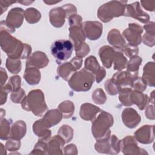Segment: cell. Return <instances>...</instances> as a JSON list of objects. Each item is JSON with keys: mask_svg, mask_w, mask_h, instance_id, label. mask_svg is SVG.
Returning <instances> with one entry per match:
<instances>
[{"mask_svg": "<svg viewBox=\"0 0 155 155\" xmlns=\"http://www.w3.org/2000/svg\"><path fill=\"white\" fill-rule=\"evenodd\" d=\"M0 45L1 49L12 59H27L31 52L30 45L22 43L5 30H1Z\"/></svg>", "mask_w": 155, "mask_h": 155, "instance_id": "1", "label": "cell"}, {"mask_svg": "<svg viewBox=\"0 0 155 155\" xmlns=\"http://www.w3.org/2000/svg\"><path fill=\"white\" fill-rule=\"evenodd\" d=\"M21 104L22 109L31 111L37 116H42L48 110L44 94L39 89L30 91L22 101Z\"/></svg>", "mask_w": 155, "mask_h": 155, "instance_id": "2", "label": "cell"}, {"mask_svg": "<svg viewBox=\"0 0 155 155\" xmlns=\"http://www.w3.org/2000/svg\"><path fill=\"white\" fill-rule=\"evenodd\" d=\"M91 122V132L96 140L110 136V128L112 127L114 122L113 116L111 114L102 110Z\"/></svg>", "mask_w": 155, "mask_h": 155, "instance_id": "3", "label": "cell"}, {"mask_svg": "<svg viewBox=\"0 0 155 155\" xmlns=\"http://www.w3.org/2000/svg\"><path fill=\"white\" fill-rule=\"evenodd\" d=\"M127 1H111L104 4L97 10V17L103 22H108L114 18L124 16Z\"/></svg>", "mask_w": 155, "mask_h": 155, "instance_id": "4", "label": "cell"}, {"mask_svg": "<svg viewBox=\"0 0 155 155\" xmlns=\"http://www.w3.org/2000/svg\"><path fill=\"white\" fill-rule=\"evenodd\" d=\"M94 80V74L84 68L74 73L68 81V82L70 87L73 90L80 92L88 91Z\"/></svg>", "mask_w": 155, "mask_h": 155, "instance_id": "5", "label": "cell"}, {"mask_svg": "<svg viewBox=\"0 0 155 155\" xmlns=\"http://www.w3.org/2000/svg\"><path fill=\"white\" fill-rule=\"evenodd\" d=\"M74 48L73 43L67 39H59L54 41L51 46V54L54 57L58 64L69 59Z\"/></svg>", "mask_w": 155, "mask_h": 155, "instance_id": "6", "label": "cell"}, {"mask_svg": "<svg viewBox=\"0 0 155 155\" xmlns=\"http://www.w3.org/2000/svg\"><path fill=\"white\" fill-rule=\"evenodd\" d=\"M120 148L125 154H148L145 150L138 147L136 140L131 136H127L120 140Z\"/></svg>", "mask_w": 155, "mask_h": 155, "instance_id": "7", "label": "cell"}, {"mask_svg": "<svg viewBox=\"0 0 155 155\" xmlns=\"http://www.w3.org/2000/svg\"><path fill=\"white\" fill-rule=\"evenodd\" d=\"M143 32L142 26L136 23H130L128 28L124 30L122 35L127 41L134 45H138L142 42L141 34Z\"/></svg>", "mask_w": 155, "mask_h": 155, "instance_id": "8", "label": "cell"}, {"mask_svg": "<svg viewBox=\"0 0 155 155\" xmlns=\"http://www.w3.org/2000/svg\"><path fill=\"white\" fill-rule=\"evenodd\" d=\"M124 16L133 18L143 24H147L150 20L148 14L142 10L139 2L127 4Z\"/></svg>", "mask_w": 155, "mask_h": 155, "instance_id": "9", "label": "cell"}, {"mask_svg": "<svg viewBox=\"0 0 155 155\" xmlns=\"http://www.w3.org/2000/svg\"><path fill=\"white\" fill-rule=\"evenodd\" d=\"M82 30L87 39L94 41L102 35L103 25L98 21H85L82 23Z\"/></svg>", "mask_w": 155, "mask_h": 155, "instance_id": "10", "label": "cell"}, {"mask_svg": "<svg viewBox=\"0 0 155 155\" xmlns=\"http://www.w3.org/2000/svg\"><path fill=\"white\" fill-rule=\"evenodd\" d=\"M134 137L140 143L149 144L154 140V125H145L140 127L134 133Z\"/></svg>", "mask_w": 155, "mask_h": 155, "instance_id": "11", "label": "cell"}, {"mask_svg": "<svg viewBox=\"0 0 155 155\" xmlns=\"http://www.w3.org/2000/svg\"><path fill=\"white\" fill-rule=\"evenodd\" d=\"M138 76L137 74L131 73L127 71H118L114 73L111 78L120 88H132L134 79Z\"/></svg>", "mask_w": 155, "mask_h": 155, "instance_id": "12", "label": "cell"}, {"mask_svg": "<svg viewBox=\"0 0 155 155\" xmlns=\"http://www.w3.org/2000/svg\"><path fill=\"white\" fill-rule=\"evenodd\" d=\"M122 120L124 124L129 128H135L140 122L141 117L133 108H125L122 113Z\"/></svg>", "mask_w": 155, "mask_h": 155, "instance_id": "13", "label": "cell"}, {"mask_svg": "<svg viewBox=\"0 0 155 155\" xmlns=\"http://www.w3.org/2000/svg\"><path fill=\"white\" fill-rule=\"evenodd\" d=\"M48 62L49 59L45 53L36 51L27 58L25 67H34L39 69L45 67Z\"/></svg>", "mask_w": 155, "mask_h": 155, "instance_id": "14", "label": "cell"}, {"mask_svg": "<svg viewBox=\"0 0 155 155\" xmlns=\"http://www.w3.org/2000/svg\"><path fill=\"white\" fill-rule=\"evenodd\" d=\"M24 17V11L19 7L12 8L6 18V22L13 28H19L23 22Z\"/></svg>", "mask_w": 155, "mask_h": 155, "instance_id": "15", "label": "cell"}, {"mask_svg": "<svg viewBox=\"0 0 155 155\" xmlns=\"http://www.w3.org/2000/svg\"><path fill=\"white\" fill-rule=\"evenodd\" d=\"M33 133L39 137V140L47 142L50 139L51 132L44 122L42 118L33 124Z\"/></svg>", "mask_w": 155, "mask_h": 155, "instance_id": "16", "label": "cell"}, {"mask_svg": "<svg viewBox=\"0 0 155 155\" xmlns=\"http://www.w3.org/2000/svg\"><path fill=\"white\" fill-rule=\"evenodd\" d=\"M65 18L66 13L62 7L53 8L49 12L50 22L54 27L59 28L64 25Z\"/></svg>", "mask_w": 155, "mask_h": 155, "instance_id": "17", "label": "cell"}, {"mask_svg": "<svg viewBox=\"0 0 155 155\" xmlns=\"http://www.w3.org/2000/svg\"><path fill=\"white\" fill-rule=\"evenodd\" d=\"M68 29L69 37L73 41L75 50L85 42L86 37L82 30V26H70Z\"/></svg>", "mask_w": 155, "mask_h": 155, "instance_id": "18", "label": "cell"}, {"mask_svg": "<svg viewBox=\"0 0 155 155\" xmlns=\"http://www.w3.org/2000/svg\"><path fill=\"white\" fill-rule=\"evenodd\" d=\"M116 51L114 48L109 45H104L99 48V56L103 65L107 68H110L113 62Z\"/></svg>", "mask_w": 155, "mask_h": 155, "instance_id": "19", "label": "cell"}, {"mask_svg": "<svg viewBox=\"0 0 155 155\" xmlns=\"http://www.w3.org/2000/svg\"><path fill=\"white\" fill-rule=\"evenodd\" d=\"M102 110L98 107L90 103H84L80 108L79 115L81 119L85 120H93Z\"/></svg>", "mask_w": 155, "mask_h": 155, "instance_id": "20", "label": "cell"}, {"mask_svg": "<svg viewBox=\"0 0 155 155\" xmlns=\"http://www.w3.org/2000/svg\"><path fill=\"white\" fill-rule=\"evenodd\" d=\"M65 140L58 134L56 135L47 141V153L48 154H62L63 146Z\"/></svg>", "mask_w": 155, "mask_h": 155, "instance_id": "21", "label": "cell"}, {"mask_svg": "<svg viewBox=\"0 0 155 155\" xmlns=\"http://www.w3.org/2000/svg\"><path fill=\"white\" fill-rule=\"evenodd\" d=\"M130 98L131 104L136 105L140 110H143L149 103L148 96L142 91L132 90L130 93Z\"/></svg>", "mask_w": 155, "mask_h": 155, "instance_id": "22", "label": "cell"}, {"mask_svg": "<svg viewBox=\"0 0 155 155\" xmlns=\"http://www.w3.org/2000/svg\"><path fill=\"white\" fill-rule=\"evenodd\" d=\"M24 78L29 85H37L39 83L41 74L38 68L34 67H25Z\"/></svg>", "mask_w": 155, "mask_h": 155, "instance_id": "23", "label": "cell"}, {"mask_svg": "<svg viewBox=\"0 0 155 155\" xmlns=\"http://www.w3.org/2000/svg\"><path fill=\"white\" fill-rule=\"evenodd\" d=\"M62 119V114L58 109H52L47 111L42 118L44 122L48 128L59 123Z\"/></svg>", "mask_w": 155, "mask_h": 155, "instance_id": "24", "label": "cell"}, {"mask_svg": "<svg viewBox=\"0 0 155 155\" xmlns=\"http://www.w3.org/2000/svg\"><path fill=\"white\" fill-rule=\"evenodd\" d=\"M107 40L111 45L117 49L121 50L126 44L125 41L120 31L116 28H113L109 31L107 36Z\"/></svg>", "mask_w": 155, "mask_h": 155, "instance_id": "25", "label": "cell"}, {"mask_svg": "<svg viewBox=\"0 0 155 155\" xmlns=\"http://www.w3.org/2000/svg\"><path fill=\"white\" fill-rule=\"evenodd\" d=\"M146 82L147 85L154 87L155 84V64L154 62H148L143 67L142 77Z\"/></svg>", "mask_w": 155, "mask_h": 155, "instance_id": "26", "label": "cell"}, {"mask_svg": "<svg viewBox=\"0 0 155 155\" xmlns=\"http://www.w3.org/2000/svg\"><path fill=\"white\" fill-rule=\"evenodd\" d=\"M26 124L23 120H17L11 127L10 138L21 140L26 133Z\"/></svg>", "mask_w": 155, "mask_h": 155, "instance_id": "27", "label": "cell"}, {"mask_svg": "<svg viewBox=\"0 0 155 155\" xmlns=\"http://www.w3.org/2000/svg\"><path fill=\"white\" fill-rule=\"evenodd\" d=\"M77 71L71 61L60 64L57 68L58 74L65 81H68L72 74Z\"/></svg>", "mask_w": 155, "mask_h": 155, "instance_id": "28", "label": "cell"}, {"mask_svg": "<svg viewBox=\"0 0 155 155\" xmlns=\"http://www.w3.org/2000/svg\"><path fill=\"white\" fill-rule=\"evenodd\" d=\"M110 136L97 140L94 144V148L96 151L100 153L112 154V147Z\"/></svg>", "mask_w": 155, "mask_h": 155, "instance_id": "29", "label": "cell"}, {"mask_svg": "<svg viewBox=\"0 0 155 155\" xmlns=\"http://www.w3.org/2000/svg\"><path fill=\"white\" fill-rule=\"evenodd\" d=\"M58 109L61 113L62 117L65 119L70 118L74 111V104L70 101L62 102L58 107Z\"/></svg>", "mask_w": 155, "mask_h": 155, "instance_id": "30", "label": "cell"}, {"mask_svg": "<svg viewBox=\"0 0 155 155\" xmlns=\"http://www.w3.org/2000/svg\"><path fill=\"white\" fill-rule=\"evenodd\" d=\"M24 18L28 23L35 24L41 19V14L37 9L30 7L24 11Z\"/></svg>", "mask_w": 155, "mask_h": 155, "instance_id": "31", "label": "cell"}, {"mask_svg": "<svg viewBox=\"0 0 155 155\" xmlns=\"http://www.w3.org/2000/svg\"><path fill=\"white\" fill-rule=\"evenodd\" d=\"M113 63H114V69L115 70L122 71L126 68L128 61L122 52L117 51L115 53Z\"/></svg>", "mask_w": 155, "mask_h": 155, "instance_id": "32", "label": "cell"}, {"mask_svg": "<svg viewBox=\"0 0 155 155\" xmlns=\"http://www.w3.org/2000/svg\"><path fill=\"white\" fill-rule=\"evenodd\" d=\"M84 68L92 73L94 76L99 70L101 66L98 63L96 57L94 56H90L85 60Z\"/></svg>", "mask_w": 155, "mask_h": 155, "instance_id": "33", "label": "cell"}, {"mask_svg": "<svg viewBox=\"0 0 155 155\" xmlns=\"http://www.w3.org/2000/svg\"><path fill=\"white\" fill-rule=\"evenodd\" d=\"M11 122L7 119H1L0 138L1 140H7L10 136Z\"/></svg>", "mask_w": 155, "mask_h": 155, "instance_id": "34", "label": "cell"}, {"mask_svg": "<svg viewBox=\"0 0 155 155\" xmlns=\"http://www.w3.org/2000/svg\"><path fill=\"white\" fill-rule=\"evenodd\" d=\"M142 59V58L137 55L130 58L129 62L127 63V71L133 74H138L139 66L141 65Z\"/></svg>", "mask_w": 155, "mask_h": 155, "instance_id": "35", "label": "cell"}, {"mask_svg": "<svg viewBox=\"0 0 155 155\" xmlns=\"http://www.w3.org/2000/svg\"><path fill=\"white\" fill-rule=\"evenodd\" d=\"M58 134L65 140V143H68L73 137V129L68 125H63L58 130Z\"/></svg>", "mask_w": 155, "mask_h": 155, "instance_id": "36", "label": "cell"}, {"mask_svg": "<svg viewBox=\"0 0 155 155\" xmlns=\"http://www.w3.org/2000/svg\"><path fill=\"white\" fill-rule=\"evenodd\" d=\"M7 70L12 74H17L21 70V62L19 59L8 58L5 64Z\"/></svg>", "mask_w": 155, "mask_h": 155, "instance_id": "37", "label": "cell"}, {"mask_svg": "<svg viewBox=\"0 0 155 155\" xmlns=\"http://www.w3.org/2000/svg\"><path fill=\"white\" fill-rule=\"evenodd\" d=\"M21 77L19 76L16 75L10 77L8 82L4 85L9 91V92H13L21 88Z\"/></svg>", "mask_w": 155, "mask_h": 155, "instance_id": "38", "label": "cell"}, {"mask_svg": "<svg viewBox=\"0 0 155 155\" xmlns=\"http://www.w3.org/2000/svg\"><path fill=\"white\" fill-rule=\"evenodd\" d=\"M132 91L131 88H122L119 90V99L121 104L126 107H130L133 104L131 102L130 95Z\"/></svg>", "mask_w": 155, "mask_h": 155, "instance_id": "39", "label": "cell"}, {"mask_svg": "<svg viewBox=\"0 0 155 155\" xmlns=\"http://www.w3.org/2000/svg\"><path fill=\"white\" fill-rule=\"evenodd\" d=\"M93 102L97 105H102L105 103L107 96L102 88H97L94 90L91 95Z\"/></svg>", "mask_w": 155, "mask_h": 155, "instance_id": "40", "label": "cell"}, {"mask_svg": "<svg viewBox=\"0 0 155 155\" xmlns=\"http://www.w3.org/2000/svg\"><path fill=\"white\" fill-rule=\"evenodd\" d=\"M105 89L108 94L114 96L119 93L120 88L111 79H110L105 82Z\"/></svg>", "mask_w": 155, "mask_h": 155, "instance_id": "41", "label": "cell"}, {"mask_svg": "<svg viewBox=\"0 0 155 155\" xmlns=\"http://www.w3.org/2000/svg\"><path fill=\"white\" fill-rule=\"evenodd\" d=\"M31 154H48L47 153V142H44L41 140L36 143L33 150L30 153Z\"/></svg>", "mask_w": 155, "mask_h": 155, "instance_id": "42", "label": "cell"}, {"mask_svg": "<svg viewBox=\"0 0 155 155\" xmlns=\"http://www.w3.org/2000/svg\"><path fill=\"white\" fill-rule=\"evenodd\" d=\"M122 52L124 53L126 56L128 58H131L136 56L139 53V48L137 45H134L131 44H125L124 47L121 49Z\"/></svg>", "mask_w": 155, "mask_h": 155, "instance_id": "43", "label": "cell"}, {"mask_svg": "<svg viewBox=\"0 0 155 155\" xmlns=\"http://www.w3.org/2000/svg\"><path fill=\"white\" fill-rule=\"evenodd\" d=\"M25 97V93L22 88H20L17 91H13L10 95V99L13 103L19 104Z\"/></svg>", "mask_w": 155, "mask_h": 155, "instance_id": "44", "label": "cell"}, {"mask_svg": "<svg viewBox=\"0 0 155 155\" xmlns=\"http://www.w3.org/2000/svg\"><path fill=\"white\" fill-rule=\"evenodd\" d=\"M5 148L10 151H14L18 150L21 147L20 140H16L12 138L7 139L5 143Z\"/></svg>", "mask_w": 155, "mask_h": 155, "instance_id": "45", "label": "cell"}, {"mask_svg": "<svg viewBox=\"0 0 155 155\" xmlns=\"http://www.w3.org/2000/svg\"><path fill=\"white\" fill-rule=\"evenodd\" d=\"M132 88L134 89V90H137V91L143 92L147 88V83L142 78H140L137 76L134 79L133 83Z\"/></svg>", "mask_w": 155, "mask_h": 155, "instance_id": "46", "label": "cell"}, {"mask_svg": "<svg viewBox=\"0 0 155 155\" xmlns=\"http://www.w3.org/2000/svg\"><path fill=\"white\" fill-rule=\"evenodd\" d=\"M75 52L76 56L82 58L89 53L90 47L87 44L84 42L78 49L75 50Z\"/></svg>", "mask_w": 155, "mask_h": 155, "instance_id": "47", "label": "cell"}, {"mask_svg": "<svg viewBox=\"0 0 155 155\" xmlns=\"http://www.w3.org/2000/svg\"><path fill=\"white\" fill-rule=\"evenodd\" d=\"M68 19L70 26H82V18L78 14L71 16Z\"/></svg>", "mask_w": 155, "mask_h": 155, "instance_id": "48", "label": "cell"}, {"mask_svg": "<svg viewBox=\"0 0 155 155\" xmlns=\"http://www.w3.org/2000/svg\"><path fill=\"white\" fill-rule=\"evenodd\" d=\"M143 44L148 47H153L155 44V36L145 33L142 38Z\"/></svg>", "mask_w": 155, "mask_h": 155, "instance_id": "49", "label": "cell"}, {"mask_svg": "<svg viewBox=\"0 0 155 155\" xmlns=\"http://www.w3.org/2000/svg\"><path fill=\"white\" fill-rule=\"evenodd\" d=\"M62 7L64 9L66 13V18H68L70 17L71 16L76 14V7L71 4H67L64 5H62Z\"/></svg>", "mask_w": 155, "mask_h": 155, "instance_id": "50", "label": "cell"}, {"mask_svg": "<svg viewBox=\"0 0 155 155\" xmlns=\"http://www.w3.org/2000/svg\"><path fill=\"white\" fill-rule=\"evenodd\" d=\"M150 102V104L146 107V110L145 111V114L146 116V117L148 119H151V120H154L155 118L154 116V103L153 102Z\"/></svg>", "mask_w": 155, "mask_h": 155, "instance_id": "51", "label": "cell"}, {"mask_svg": "<svg viewBox=\"0 0 155 155\" xmlns=\"http://www.w3.org/2000/svg\"><path fill=\"white\" fill-rule=\"evenodd\" d=\"M64 154H78V149L74 144H69L67 146L64 147L63 148Z\"/></svg>", "mask_w": 155, "mask_h": 155, "instance_id": "52", "label": "cell"}, {"mask_svg": "<svg viewBox=\"0 0 155 155\" xmlns=\"http://www.w3.org/2000/svg\"><path fill=\"white\" fill-rule=\"evenodd\" d=\"M9 93V91L5 87L4 85L1 87V91H0V104L1 105H3L7 101V94Z\"/></svg>", "mask_w": 155, "mask_h": 155, "instance_id": "53", "label": "cell"}, {"mask_svg": "<svg viewBox=\"0 0 155 155\" xmlns=\"http://www.w3.org/2000/svg\"><path fill=\"white\" fill-rule=\"evenodd\" d=\"M0 29L1 30H5L10 33H13L15 31V28L12 27L9 24H8L6 21H1L0 23Z\"/></svg>", "mask_w": 155, "mask_h": 155, "instance_id": "54", "label": "cell"}, {"mask_svg": "<svg viewBox=\"0 0 155 155\" xmlns=\"http://www.w3.org/2000/svg\"><path fill=\"white\" fill-rule=\"evenodd\" d=\"M154 24V22H149L143 25V28L145 30L147 33L155 36Z\"/></svg>", "mask_w": 155, "mask_h": 155, "instance_id": "55", "label": "cell"}, {"mask_svg": "<svg viewBox=\"0 0 155 155\" xmlns=\"http://www.w3.org/2000/svg\"><path fill=\"white\" fill-rule=\"evenodd\" d=\"M106 75V71L104 69V67H101L99 70L97 71V73L94 75V78H95V80L96 81L97 83H99L101 82V81H102L104 78H105Z\"/></svg>", "mask_w": 155, "mask_h": 155, "instance_id": "56", "label": "cell"}, {"mask_svg": "<svg viewBox=\"0 0 155 155\" xmlns=\"http://www.w3.org/2000/svg\"><path fill=\"white\" fill-rule=\"evenodd\" d=\"M140 4L142 6L147 10L153 12L154 10V4L155 1H141Z\"/></svg>", "mask_w": 155, "mask_h": 155, "instance_id": "57", "label": "cell"}, {"mask_svg": "<svg viewBox=\"0 0 155 155\" xmlns=\"http://www.w3.org/2000/svg\"><path fill=\"white\" fill-rule=\"evenodd\" d=\"M16 2V1H0V4H1V15L6 11L7 8L11 5L12 4Z\"/></svg>", "mask_w": 155, "mask_h": 155, "instance_id": "58", "label": "cell"}, {"mask_svg": "<svg viewBox=\"0 0 155 155\" xmlns=\"http://www.w3.org/2000/svg\"><path fill=\"white\" fill-rule=\"evenodd\" d=\"M7 79V74L5 70L1 67L0 71V80H1V86L5 85V82Z\"/></svg>", "mask_w": 155, "mask_h": 155, "instance_id": "59", "label": "cell"}, {"mask_svg": "<svg viewBox=\"0 0 155 155\" xmlns=\"http://www.w3.org/2000/svg\"><path fill=\"white\" fill-rule=\"evenodd\" d=\"M34 1H18V2H19V3H21V4H24V5H30V4H31V3H33Z\"/></svg>", "mask_w": 155, "mask_h": 155, "instance_id": "60", "label": "cell"}, {"mask_svg": "<svg viewBox=\"0 0 155 155\" xmlns=\"http://www.w3.org/2000/svg\"><path fill=\"white\" fill-rule=\"evenodd\" d=\"M60 1H44V2H45V4H48V5H52V4H56L58 2H59Z\"/></svg>", "mask_w": 155, "mask_h": 155, "instance_id": "61", "label": "cell"}]
</instances>
